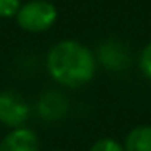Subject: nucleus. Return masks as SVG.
<instances>
[{
	"label": "nucleus",
	"instance_id": "obj_1",
	"mask_svg": "<svg viewBox=\"0 0 151 151\" xmlns=\"http://www.w3.org/2000/svg\"><path fill=\"white\" fill-rule=\"evenodd\" d=\"M98 62L94 52L76 39H62L49 49L46 70L60 86L81 88L94 78Z\"/></svg>",
	"mask_w": 151,
	"mask_h": 151
},
{
	"label": "nucleus",
	"instance_id": "obj_2",
	"mask_svg": "<svg viewBox=\"0 0 151 151\" xmlns=\"http://www.w3.org/2000/svg\"><path fill=\"white\" fill-rule=\"evenodd\" d=\"M13 18L20 29L31 34H41L54 28L59 20V10L50 0H28L21 2Z\"/></svg>",
	"mask_w": 151,
	"mask_h": 151
},
{
	"label": "nucleus",
	"instance_id": "obj_3",
	"mask_svg": "<svg viewBox=\"0 0 151 151\" xmlns=\"http://www.w3.org/2000/svg\"><path fill=\"white\" fill-rule=\"evenodd\" d=\"M94 57L98 65H101L104 70L119 73L130 67L132 50L124 41L109 37V39H104L99 42V46L96 47Z\"/></svg>",
	"mask_w": 151,
	"mask_h": 151
},
{
	"label": "nucleus",
	"instance_id": "obj_4",
	"mask_svg": "<svg viewBox=\"0 0 151 151\" xmlns=\"http://www.w3.org/2000/svg\"><path fill=\"white\" fill-rule=\"evenodd\" d=\"M31 115L28 101L15 91H0V124L7 128L23 127Z\"/></svg>",
	"mask_w": 151,
	"mask_h": 151
},
{
	"label": "nucleus",
	"instance_id": "obj_5",
	"mask_svg": "<svg viewBox=\"0 0 151 151\" xmlns=\"http://www.w3.org/2000/svg\"><path fill=\"white\" fill-rule=\"evenodd\" d=\"M0 151H39V138L24 125L12 128L0 141Z\"/></svg>",
	"mask_w": 151,
	"mask_h": 151
},
{
	"label": "nucleus",
	"instance_id": "obj_6",
	"mask_svg": "<svg viewBox=\"0 0 151 151\" xmlns=\"http://www.w3.org/2000/svg\"><path fill=\"white\" fill-rule=\"evenodd\" d=\"M36 111L44 120H59L68 112V99L59 91H46L37 99Z\"/></svg>",
	"mask_w": 151,
	"mask_h": 151
},
{
	"label": "nucleus",
	"instance_id": "obj_7",
	"mask_svg": "<svg viewBox=\"0 0 151 151\" xmlns=\"http://www.w3.org/2000/svg\"><path fill=\"white\" fill-rule=\"evenodd\" d=\"M125 151H151V125L135 127L125 138Z\"/></svg>",
	"mask_w": 151,
	"mask_h": 151
},
{
	"label": "nucleus",
	"instance_id": "obj_8",
	"mask_svg": "<svg viewBox=\"0 0 151 151\" xmlns=\"http://www.w3.org/2000/svg\"><path fill=\"white\" fill-rule=\"evenodd\" d=\"M138 67L145 78L151 81V41L141 49L140 57H138Z\"/></svg>",
	"mask_w": 151,
	"mask_h": 151
},
{
	"label": "nucleus",
	"instance_id": "obj_9",
	"mask_svg": "<svg viewBox=\"0 0 151 151\" xmlns=\"http://www.w3.org/2000/svg\"><path fill=\"white\" fill-rule=\"evenodd\" d=\"M89 151H125V148L114 138H99L93 143Z\"/></svg>",
	"mask_w": 151,
	"mask_h": 151
},
{
	"label": "nucleus",
	"instance_id": "obj_10",
	"mask_svg": "<svg viewBox=\"0 0 151 151\" xmlns=\"http://www.w3.org/2000/svg\"><path fill=\"white\" fill-rule=\"evenodd\" d=\"M21 0H0V20H8L17 15Z\"/></svg>",
	"mask_w": 151,
	"mask_h": 151
},
{
	"label": "nucleus",
	"instance_id": "obj_11",
	"mask_svg": "<svg viewBox=\"0 0 151 151\" xmlns=\"http://www.w3.org/2000/svg\"><path fill=\"white\" fill-rule=\"evenodd\" d=\"M54 151H63V150H54Z\"/></svg>",
	"mask_w": 151,
	"mask_h": 151
}]
</instances>
